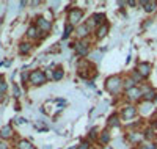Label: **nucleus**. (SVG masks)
Listing matches in <instances>:
<instances>
[{"label":"nucleus","mask_w":157,"mask_h":149,"mask_svg":"<svg viewBox=\"0 0 157 149\" xmlns=\"http://www.w3.org/2000/svg\"><path fill=\"white\" fill-rule=\"evenodd\" d=\"M82 17H83V10L82 8H71L68 11V24H71L72 27L78 25Z\"/></svg>","instance_id":"20e7f679"},{"label":"nucleus","mask_w":157,"mask_h":149,"mask_svg":"<svg viewBox=\"0 0 157 149\" xmlns=\"http://www.w3.org/2000/svg\"><path fill=\"white\" fill-rule=\"evenodd\" d=\"M127 140L132 144H141V141L145 140V135L141 130H129L127 133Z\"/></svg>","instance_id":"423d86ee"},{"label":"nucleus","mask_w":157,"mask_h":149,"mask_svg":"<svg viewBox=\"0 0 157 149\" xmlns=\"http://www.w3.org/2000/svg\"><path fill=\"white\" fill-rule=\"evenodd\" d=\"M96 132H98L96 129H91V130H90V133H88V137H90L91 140H94V138L98 137V133H96Z\"/></svg>","instance_id":"c756f323"},{"label":"nucleus","mask_w":157,"mask_h":149,"mask_svg":"<svg viewBox=\"0 0 157 149\" xmlns=\"http://www.w3.org/2000/svg\"><path fill=\"white\" fill-rule=\"evenodd\" d=\"M35 25L39 29V32L44 33V35H46V33H49V32L52 30V22H50L49 19H46V17H38Z\"/></svg>","instance_id":"6e6552de"},{"label":"nucleus","mask_w":157,"mask_h":149,"mask_svg":"<svg viewBox=\"0 0 157 149\" xmlns=\"http://www.w3.org/2000/svg\"><path fill=\"white\" fill-rule=\"evenodd\" d=\"M121 123H120V115L118 113H113L110 118H109V121H107V126L109 127H118Z\"/></svg>","instance_id":"a211bd4d"},{"label":"nucleus","mask_w":157,"mask_h":149,"mask_svg":"<svg viewBox=\"0 0 157 149\" xmlns=\"http://www.w3.org/2000/svg\"><path fill=\"white\" fill-rule=\"evenodd\" d=\"M0 149H10V146L5 141H0Z\"/></svg>","instance_id":"72a5a7b5"},{"label":"nucleus","mask_w":157,"mask_h":149,"mask_svg":"<svg viewBox=\"0 0 157 149\" xmlns=\"http://www.w3.org/2000/svg\"><path fill=\"white\" fill-rule=\"evenodd\" d=\"M74 46H75L77 57H80V58L86 57V55H88V52H90V46H91L90 38H86V39H80V41H77Z\"/></svg>","instance_id":"39448f33"},{"label":"nucleus","mask_w":157,"mask_h":149,"mask_svg":"<svg viewBox=\"0 0 157 149\" xmlns=\"http://www.w3.org/2000/svg\"><path fill=\"white\" fill-rule=\"evenodd\" d=\"M90 29L86 27V24L83 22V24H78V27L75 29V35L78 36V41H80V39H86L88 36H90Z\"/></svg>","instance_id":"f8f14e48"},{"label":"nucleus","mask_w":157,"mask_h":149,"mask_svg":"<svg viewBox=\"0 0 157 149\" xmlns=\"http://www.w3.org/2000/svg\"><path fill=\"white\" fill-rule=\"evenodd\" d=\"M63 75H64V71H63V67H55L54 69V75H52V80L54 82H60V80L63 78Z\"/></svg>","instance_id":"aec40b11"},{"label":"nucleus","mask_w":157,"mask_h":149,"mask_svg":"<svg viewBox=\"0 0 157 149\" xmlns=\"http://www.w3.org/2000/svg\"><path fill=\"white\" fill-rule=\"evenodd\" d=\"M6 91H8V83L5 80H2L0 82V94H6Z\"/></svg>","instance_id":"cd10ccee"},{"label":"nucleus","mask_w":157,"mask_h":149,"mask_svg":"<svg viewBox=\"0 0 157 149\" xmlns=\"http://www.w3.org/2000/svg\"><path fill=\"white\" fill-rule=\"evenodd\" d=\"M5 101V94H0V102H3Z\"/></svg>","instance_id":"e433bc0d"},{"label":"nucleus","mask_w":157,"mask_h":149,"mask_svg":"<svg viewBox=\"0 0 157 149\" xmlns=\"http://www.w3.org/2000/svg\"><path fill=\"white\" fill-rule=\"evenodd\" d=\"M137 71L141 74L143 78H146V77L151 74V71H152V64L148 63V61H141V63H138V66H137Z\"/></svg>","instance_id":"9b49d317"},{"label":"nucleus","mask_w":157,"mask_h":149,"mask_svg":"<svg viewBox=\"0 0 157 149\" xmlns=\"http://www.w3.org/2000/svg\"><path fill=\"white\" fill-rule=\"evenodd\" d=\"M94 33H96V38H98V39H102L104 36H107V33H109V24H102V25H99Z\"/></svg>","instance_id":"f3484780"},{"label":"nucleus","mask_w":157,"mask_h":149,"mask_svg":"<svg viewBox=\"0 0 157 149\" xmlns=\"http://www.w3.org/2000/svg\"><path fill=\"white\" fill-rule=\"evenodd\" d=\"M137 149H145V146H143V144H140V146H138Z\"/></svg>","instance_id":"4c0bfd02"},{"label":"nucleus","mask_w":157,"mask_h":149,"mask_svg":"<svg viewBox=\"0 0 157 149\" xmlns=\"http://www.w3.org/2000/svg\"><path fill=\"white\" fill-rule=\"evenodd\" d=\"M16 123H17V124H24V123H27V121H25L24 118H17V119H16Z\"/></svg>","instance_id":"c9c22d12"},{"label":"nucleus","mask_w":157,"mask_h":149,"mask_svg":"<svg viewBox=\"0 0 157 149\" xmlns=\"http://www.w3.org/2000/svg\"><path fill=\"white\" fill-rule=\"evenodd\" d=\"M29 82L33 85V86H41L47 82V77H46V72L41 71V69H35L30 72V77H29Z\"/></svg>","instance_id":"7ed1b4c3"},{"label":"nucleus","mask_w":157,"mask_h":149,"mask_svg":"<svg viewBox=\"0 0 157 149\" xmlns=\"http://www.w3.org/2000/svg\"><path fill=\"white\" fill-rule=\"evenodd\" d=\"M72 32H75V27H72L71 24H66L64 25V33H63V39H68L71 35H72Z\"/></svg>","instance_id":"5701e85b"},{"label":"nucleus","mask_w":157,"mask_h":149,"mask_svg":"<svg viewBox=\"0 0 157 149\" xmlns=\"http://www.w3.org/2000/svg\"><path fill=\"white\" fill-rule=\"evenodd\" d=\"M123 85H124V80L120 75H112L105 80V90L110 94H113V96H116V94L123 90Z\"/></svg>","instance_id":"f03ea898"},{"label":"nucleus","mask_w":157,"mask_h":149,"mask_svg":"<svg viewBox=\"0 0 157 149\" xmlns=\"http://www.w3.org/2000/svg\"><path fill=\"white\" fill-rule=\"evenodd\" d=\"M140 6L145 8L146 13H154L157 10V2H149V0H141V2H138Z\"/></svg>","instance_id":"2eb2a0df"},{"label":"nucleus","mask_w":157,"mask_h":149,"mask_svg":"<svg viewBox=\"0 0 157 149\" xmlns=\"http://www.w3.org/2000/svg\"><path fill=\"white\" fill-rule=\"evenodd\" d=\"M130 78H132V80H134L135 83H141V80H143L141 74H140V72H138L137 69H135V71H134L132 74H130Z\"/></svg>","instance_id":"bb28decb"},{"label":"nucleus","mask_w":157,"mask_h":149,"mask_svg":"<svg viewBox=\"0 0 157 149\" xmlns=\"http://www.w3.org/2000/svg\"><path fill=\"white\" fill-rule=\"evenodd\" d=\"M91 58H93V61H101V52H96V53H93V55H91Z\"/></svg>","instance_id":"7c9ffc66"},{"label":"nucleus","mask_w":157,"mask_h":149,"mask_svg":"<svg viewBox=\"0 0 157 149\" xmlns=\"http://www.w3.org/2000/svg\"><path fill=\"white\" fill-rule=\"evenodd\" d=\"M143 146H145V149H157V144H154L151 141H148L146 144H143Z\"/></svg>","instance_id":"2f4dec72"},{"label":"nucleus","mask_w":157,"mask_h":149,"mask_svg":"<svg viewBox=\"0 0 157 149\" xmlns=\"http://www.w3.org/2000/svg\"><path fill=\"white\" fill-rule=\"evenodd\" d=\"M109 141H110V132H109V130H102V132L99 133V143L107 144Z\"/></svg>","instance_id":"4be33fe9"},{"label":"nucleus","mask_w":157,"mask_h":149,"mask_svg":"<svg viewBox=\"0 0 157 149\" xmlns=\"http://www.w3.org/2000/svg\"><path fill=\"white\" fill-rule=\"evenodd\" d=\"M141 94H143V102H152L154 101V96H155V91L151 88V86H148V85H143L141 86Z\"/></svg>","instance_id":"9d476101"},{"label":"nucleus","mask_w":157,"mask_h":149,"mask_svg":"<svg viewBox=\"0 0 157 149\" xmlns=\"http://www.w3.org/2000/svg\"><path fill=\"white\" fill-rule=\"evenodd\" d=\"M13 91H14V97H16V99H17V97H21V90H19V86H17V85L13 86Z\"/></svg>","instance_id":"c85d7f7f"},{"label":"nucleus","mask_w":157,"mask_h":149,"mask_svg":"<svg viewBox=\"0 0 157 149\" xmlns=\"http://www.w3.org/2000/svg\"><path fill=\"white\" fill-rule=\"evenodd\" d=\"M141 97H143V94H141V88H138V86L130 88V90H127V91H126V99H127L129 102H137V101H140Z\"/></svg>","instance_id":"0eeeda50"},{"label":"nucleus","mask_w":157,"mask_h":149,"mask_svg":"<svg viewBox=\"0 0 157 149\" xmlns=\"http://www.w3.org/2000/svg\"><path fill=\"white\" fill-rule=\"evenodd\" d=\"M137 116V107L135 105H126L123 108V113H121V118L124 121H130Z\"/></svg>","instance_id":"1a4fd4ad"},{"label":"nucleus","mask_w":157,"mask_h":149,"mask_svg":"<svg viewBox=\"0 0 157 149\" xmlns=\"http://www.w3.org/2000/svg\"><path fill=\"white\" fill-rule=\"evenodd\" d=\"M141 115H149L151 112H154V105L152 102H141Z\"/></svg>","instance_id":"6ab92c4d"},{"label":"nucleus","mask_w":157,"mask_h":149,"mask_svg":"<svg viewBox=\"0 0 157 149\" xmlns=\"http://www.w3.org/2000/svg\"><path fill=\"white\" fill-rule=\"evenodd\" d=\"M91 17H93V21L98 24V27L102 25V24H105V14H104V13H94Z\"/></svg>","instance_id":"412c9836"},{"label":"nucleus","mask_w":157,"mask_h":149,"mask_svg":"<svg viewBox=\"0 0 157 149\" xmlns=\"http://www.w3.org/2000/svg\"><path fill=\"white\" fill-rule=\"evenodd\" d=\"M138 2H134V0H130V2H127V6H137Z\"/></svg>","instance_id":"f704fd0d"},{"label":"nucleus","mask_w":157,"mask_h":149,"mask_svg":"<svg viewBox=\"0 0 157 149\" xmlns=\"http://www.w3.org/2000/svg\"><path fill=\"white\" fill-rule=\"evenodd\" d=\"M19 53L21 55H29V53L32 52V43L30 41H22L19 43Z\"/></svg>","instance_id":"dca6fc26"},{"label":"nucleus","mask_w":157,"mask_h":149,"mask_svg":"<svg viewBox=\"0 0 157 149\" xmlns=\"http://www.w3.org/2000/svg\"><path fill=\"white\" fill-rule=\"evenodd\" d=\"M27 38L29 39H38V38H41V32H39V29L33 24V25H30L29 29H27Z\"/></svg>","instance_id":"4468645a"},{"label":"nucleus","mask_w":157,"mask_h":149,"mask_svg":"<svg viewBox=\"0 0 157 149\" xmlns=\"http://www.w3.org/2000/svg\"><path fill=\"white\" fill-rule=\"evenodd\" d=\"M77 72H78V77L82 78H94L98 75L96 72V67L91 66V61L86 60V58H80L77 63Z\"/></svg>","instance_id":"f257e3e1"},{"label":"nucleus","mask_w":157,"mask_h":149,"mask_svg":"<svg viewBox=\"0 0 157 149\" xmlns=\"http://www.w3.org/2000/svg\"><path fill=\"white\" fill-rule=\"evenodd\" d=\"M143 135H145V140H148V141H152L154 140V137H155V133H154V129L149 126L145 132H143Z\"/></svg>","instance_id":"b1692460"},{"label":"nucleus","mask_w":157,"mask_h":149,"mask_svg":"<svg viewBox=\"0 0 157 149\" xmlns=\"http://www.w3.org/2000/svg\"><path fill=\"white\" fill-rule=\"evenodd\" d=\"M33 149H36V147H33Z\"/></svg>","instance_id":"58836bf2"},{"label":"nucleus","mask_w":157,"mask_h":149,"mask_svg":"<svg viewBox=\"0 0 157 149\" xmlns=\"http://www.w3.org/2000/svg\"><path fill=\"white\" fill-rule=\"evenodd\" d=\"M13 137H14V130H13V127L10 124H6V126H3L2 129H0V138L2 140H10Z\"/></svg>","instance_id":"ddd939ff"},{"label":"nucleus","mask_w":157,"mask_h":149,"mask_svg":"<svg viewBox=\"0 0 157 149\" xmlns=\"http://www.w3.org/2000/svg\"><path fill=\"white\" fill-rule=\"evenodd\" d=\"M135 86H137V85H135V82H134V80L130 78V77L124 80V85H123V88H124L126 91H127V90H130V88H135Z\"/></svg>","instance_id":"a878e982"},{"label":"nucleus","mask_w":157,"mask_h":149,"mask_svg":"<svg viewBox=\"0 0 157 149\" xmlns=\"http://www.w3.org/2000/svg\"><path fill=\"white\" fill-rule=\"evenodd\" d=\"M88 147H90V143H88L86 140H85V141H82V143H80V146H78V149H88Z\"/></svg>","instance_id":"473e14b6"},{"label":"nucleus","mask_w":157,"mask_h":149,"mask_svg":"<svg viewBox=\"0 0 157 149\" xmlns=\"http://www.w3.org/2000/svg\"><path fill=\"white\" fill-rule=\"evenodd\" d=\"M17 149H33V146H32V143L29 140H19Z\"/></svg>","instance_id":"393cba45"}]
</instances>
